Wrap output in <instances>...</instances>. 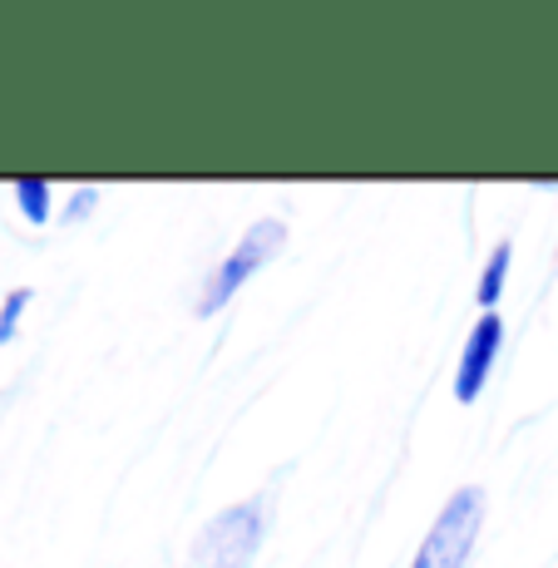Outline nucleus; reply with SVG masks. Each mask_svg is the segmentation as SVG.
Returning a JSON list of instances; mask_svg holds the SVG:
<instances>
[{
  "instance_id": "nucleus-3",
  "label": "nucleus",
  "mask_w": 558,
  "mask_h": 568,
  "mask_svg": "<svg viewBox=\"0 0 558 568\" xmlns=\"http://www.w3.org/2000/svg\"><path fill=\"white\" fill-rule=\"evenodd\" d=\"M262 549V499L217 509L203 524L199 544H193V564L199 568H247Z\"/></svg>"
},
{
  "instance_id": "nucleus-6",
  "label": "nucleus",
  "mask_w": 558,
  "mask_h": 568,
  "mask_svg": "<svg viewBox=\"0 0 558 568\" xmlns=\"http://www.w3.org/2000/svg\"><path fill=\"white\" fill-rule=\"evenodd\" d=\"M16 203L26 223H50V183L45 179H16Z\"/></svg>"
},
{
  "instance_id": "nucleus-1",
  "label": "nucleus",
  "mask_w": 558,
  "mask_h": 568,
  "mask_svg": "<svg viewBox=\"0 0 558 568\" xmlns=\"http://www.w3.org/2000/svg\"><path fill=\"white\" fill-rule=\"evenodd\" d=\"M479 524H485V489L465 485L445 499V509L435 515L430 534L420 539L410 568H465L469 554L479 544Z\"/></svg>"
},
{
  "instance_id": "nucleus-8",
  "label": "nucleus",
  "mask_w": 558,
  "mask_h": 568,
  "mask_svg": "<svg viewBox=\"0 0 558 568\" xmlns=\"http://www.w3.org/2000/svg\"><path fill=\"white\" fill-rule=\"evenodd\" d=\"M94 203H100V189H80V193L70 199V207H64V217H70V223H80V217L94 213Z\"/></svg>"
},
{
  "instance_id": "nucleus-4",
  "label": "nucleus",
  "mask_w": 558,
  "mask_h": 568,
  "mask_svg": "<svg viewBox=\"0 0 558 568\" xmlns=\"http://www.w3.org/2000/svg\"><path fill=\"white\" fill-rule=\"evenodd\" d=\"M499 346H505V316L479 312V322L469 326L465 352H459V366H455V400L459 406H475L479 400L489 371H495V362H499Z\"/></svg>"
},
{
  "instance_id": "nucleus-7",
  "label": "nucleus",
  "mask_w": 558,
  "mask_h": 568,
  "mask_svg": "<svg viewBox=\"0 0 558 568\" xmlns=\"http://www.w3.org/2000/svg\"><path fill=\"white\" fill-rule=\"evenodd\" d=\"M30 297H35V292H30V287H16V292H6V307H0V346H6L10 336H16V326H20V316H26Z\"/></svg>"
},
{
  "instance_id": "nucleus-2",
  "label": "nucleus",
  "mask_w": 558,
  "mask_h": 568,
  "mask_svg": "<svg viewBox=\"0 0 558 568\" xmlns=\"http://www.w3.org/2000/svg\"><path fill=\"white\" fill-rule=\"evenodd\" d=\"M282 243H287V223H282V217H257V223L237 237L233 253L217 262L213 277H207V292L199 297V316H217V312H223L227 302L237 297V287H247V282H253V272H262L272 257L282 253Z\"/></svg>"
},
{
  "instance_id": "nucleus-5",
  "label": "nucleus",
  "mask_w": 558,
  "mask_h": 568,
  "mask_svg": "<svg viewBox=\"0 0 558 568\" xmlns=\"http://www.w3.org/2000/svg\"><path fill=\"white\" fill-rule=\"evenodd\" d=\"M509 267H514V247L509 243H495V253L485 257V267H479V282H475V302L485 312H495L499 297L509 292Z\"/></svg>"
}]
</instances>
